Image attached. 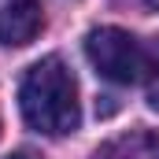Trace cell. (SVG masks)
<instances>
[{
	"mask_svg": "<svg viewBox=\"0 0 159 159\" xmlns=\"http://www.w3.org/2000/svg\"><path fill=\"white\" fill-rule=\"evenodd\" d=\"M7 159H41L37 152H30V148H22V152H15V156H7Z\"/></svg>",
	"mask_w": 159,
	"mask_h": 159,
	"instance_id": "cell-6",
	"label": "cell"
},
{
	"mask_svg": "<svg viewBox=\"0 0 159 159\" xmlns=\"http://www.w3.org/2000/svg\"><path fill=\"white\" fill-rule=\"evenodd\" d=\"M19 107L30 129L48 133V137H63L70 129H78V85L74 74L67 70V63L59 56L37 59L19 85Z\"/></svg>",
	"mask_w": 159,
	"mask_h": 159,
	"instance_id": "cell-1",
	"label": "cell"
},
{
	"mask_svg": "<svg viewBox=\"0 0 159 159\" xmlns=\"http://www.w3.org/2000/svg\"><path fill=\"white\" fill-rule=\"evenodd\" d=\"M144 4H148V7H159V0H144Z\"/></svg>",
	"mask_w": 159,
	"mask_h": 159,
	"instance_id": "cell-7",
	"label": "cell"
},
{
	"mask_svg": "<svg viewBox=\"0 0 159 159\" xmlns=\"http://www.w3.org/2000/svg\"><path fill=\"white\" fill-rule=\"evenodd\" d=\"M85 56L93 63V70L100 78L115 81V85H129L144 74V52L133 34H126L119 26H96L85 37Z\"/></svg>",
	"mask_w": 159,
	"mask_h": 159,
	"instance_id": "cell-2",
	"label": "cell"
},
{
	"mask_svg": "<svg viewBox=\"0 0 159 159\" xmlns=\"http://www.w3.org/2000/svg\"><path fill=\"white\" fill-rule=\"evenodd\" d=\"M41 34V0H0V44L22 48Z\"/></svg>",
	"mask_w": 159,
	"mask_h": 159,
	"instance_id": "cell-3",
	"label": "cell"
},
{
	"mask_svg": "<svg viewBox=\"0 0 159 159\" xmlns=\"http://www.w3.org/2000/svg\"><path fill=\"white\" fill-rule=\"evenodd\" d=\"M144 89H148V104L159 111V41L144 56Z\"/></svg>",
	"mask_w": 159,
	"mask_h": 159,
	"instance_id": "cell-5",
	"label": "cell"
},
{
	"mask_svg": "<svg viewBox=\"0 0 159 159\" xmlns=\"http://www.w3.org/2000/svg\"><path fill=\"white\" fill-rule=\"evenodd\" d=\"M93 159H159V133L156 129H129L111 137L96 148Z\"/></svg>",
	"mask_w": 159,
	"mask_h": 159,
	"instance_id": "cell-4",
	"label": "cell"
}]
</instances>
